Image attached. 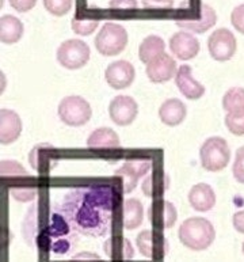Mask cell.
<instances>
[{"label":"cell","instance_id":"cell-1","mask_svg":"<svg viewBox=\"0 0 244 262\" xmlns=\"http://www.w3.org/2000/svg\"><path fill=\"white\" fill-rule=\"evenodd\" d=\"M60 207L79 234L101 238L111 230L114 190L106 185H88L71 189L64 194Z\"/></svg>","mask_w":244,"mask_h":262},{"label":"cell","instance_id":"cell-2","mask_svg":"<svg viewBox=\"0 0 244 262\" xmlns=\"http://www.w3.org/2000/svg\"><path fill=\"white\" fill-rule=\"evenodd\" d=\"M22 235L29 246L57 255L69 254L79 242V232L60 204L45 207L36 203L29 208L22 223Z\"/></svg>","mask_w":244,"mask_h":262},{"label":"cell","instance_id":"cell-3","mask_svg":"<svg viewBox=\"0 0 244 262\" xmlns=\"http://www.w3.org/2000/svg\"><path fill=\"white\" fill-rule=\"evenodd\" d=\"M178 236L183 246L193 251L206 250L216 239V230L205 217L193 216L185 220L178 231Z\"/></svg>","mask_w":244,"mask_h":262},{"label":"cell","instance_id":"cell-4","mask_svg":"<svg viewBox=\"0 0 244 262\" xmlns=\"http://www.w3.org/2000/svg\"><path fill=\"white\" fill-rule=\"evenodd\" d=\"M201 166L210 172L224 170L231 161V148L225 139L212 136L204 141L200 148Z\"/></svg>","mask_w":244,"mask_h":262},{"label":"cell","instance_id":"cell-5","mask_svg":"<svg viewBox=\"0 0 244 262\" xmlns=\"http://www.w3.org/2000/svg\"><path fill=\"white\" fill-rule=\"evenodd\" d=\"M129 35L122 25L106 22L95 37V48L102 56L111 57L125 51Z\"/></svg>","mask_w":244,"mask_h":262},{"label":"cell","instance_id":"cell-6","mask_svg":"<svg viewBox=\"0 0 244 262\" xmlns=\"http://www.w3.org/2000/svg\"><path fill=\"white\" fill-rule=\"evenodd\" d=\"M57 114L68 126H82L91 120L92 109L83 97L69 95L60 101Z\"/></svg>","mask_w":244,"mask_h":262},{"label":"cell","instance_id":"cell-7","mask_svg":"<svg viewBox=\"0 0 244 262\" xmlns=\"http://www.w3.org/2000/svg\"><path fill=\"white\" fill-rule=\"evenodd\" d=\"M91 49L82 39H67L57 48V61L67 70H80L88 63Z\"/></svg>","mask_w":244,"mask_h":262},{"label":"cell","instance_id":"cell-8","mask_svg":"<svg viewBox=\"0 0 244 262\" xmlns=\"http://www.w3.org/2000/svg\"><path fill=\"white\" fill-rule=\"evenodd\" d=\"M138 251L144 257L156 261H162L168 254L169 246L168 241L165 239L162 230L154 228V230H144L137 235L136 238Z\"/></svg>","mask_w":244,"mask_h":262},{"label":"cell","instance_id":"cell-9","mask_svg":"<svg viewBox=\"0 0 244 262\" xmlns=\"http://www.w3.org/2000/svg\"><path fill=\"white\" fill-rule=\"evenodd\" d=\"M208 49L212 59L216 61H228L236 53V37L229 29H217L209 35Z\"/></svg>","mask_w":244,"mask_h":262},{"label":"cell","instance_id":"cell-10","mask_svg":"<svg viewBox=\"0 0 244 262\" xmlns=\"http://www.w3.org/2000/svg\"><path fill=\"white\" fill-rule=\"evenodd\" d=\"M151 166V159H128L124 162L121 167L114 172L115 177H119L122 180L124 193L133 192L137 186L138 180L150 171Z\"/></svg>","mask_w":244,"mask_h":262},{"label":"cell","instance_id":"cell-11","mask_svg":"<svg viewBox=\"0 0 244 262\" xmlns=\"http://www.w3.org/2000/svg\"><path fill=\"white\" fill-rule=\"evenodd\" d=\"M178 212L177 208L171 201L164 199H156L151 204L148 209V220H150L152 228L158 230H167L174 227L177 223Z\"/></svg>","mask_w":244,"mask_h":262},{"label":"cell","instance_id":"cell-12","mask_svg":"<svg viewBox=\"0 0 244 262\" xmlns=\"http://www.w3.org/2000/svg\"><path fill=\"white\" fill-rule=\"evenodd\" d=\"M111 121L119 126L130 125L138 114V103L129 95H118L109 105Z\"/></svg>","mask_w":244,"mask_h":262},{"label":"cell","instance_id":"cell-13","mask_svg":"<svg viewBox=\"0 0 244 262\" xmlns=\"http://www.w3.org/2000/svg\"><path fill=\"white\" fill-rule=\"evenodd\" d=\"M136 71L133 64L126 60H117L109 64L105 71V79L107 84L114 90H124L134 82Z\"/></svg>","mask_w":244,"mask_h":262},{"label":"cell","instance_id":"cell-14","mask_svg":"<svg viewBox=\"0 0 244 262\" xmlns=\"http://www.w3.org/2000/svg\"><path fill=\"white\" fill-rule=\"evenodd\" d=\"M169 49L177 59L191 60L200 53V41L193 33L181 30L169 38Z\"/></svg>","mask_w":244,"mask_h":262},{"label":"cell","instance_id":"cell-15","mask_svg":"<svg viewBox=\"0 0 244 262\" xmlns=\"http://www.w3.org/2000/svg\"><path fill=\"white\" fill-rule=\"evenodd\" d=\"M177 71V61L164 52L147 64L145 74L152 83H164L171 78H175Z\"/></svg>","mask_w":244,"mask_h":262},{"label":"cell","instance_id":"cell-16","mask_svg":"<svg viewBox=\"0 0 244 262\" xmlns=\"http://www.w3.org/2000/svg\"><path fill=\"white\" fill-rule=\"evenodd\" d=\"M22 133V120L19 114L11 109L0 110V141L2 144H12Z\"/></svg>","mask_w":244,"mask_h":262},{"label":"cell","instance_id":"cell-17","mask_svg":"<svg viewBox=\"0 0 244 262\" xmlns=\"http://www.w3.org/2000/svg\"><path fill=\"white\" fill-rule=\"evenodd\" d=\"M175 84L182 95L187 99L196 101L205 94V87L193 78V72L189 66H181L175 75Z\"/></svg>","mask_w":244,"mask_h":262},{"label":"cell","instance_id":"cell-18","mask_svg":"<svg viewBox=\"0 0 244 262\" xmlns=\"http://www.w3.org/2000/svg\"><path fill=\"white\" fill-rule=\"evenodd\" d=\"M169 185H171L169 176L160 167L154 168L148 174V177L142 182L141 189L142 193L147 197H151V199H163L165 192L169 189Z\"/></svg>","mask_w":244,"mask_h":262},{"label":"cell","instance_id":"cell-19","mask_svg":"<svg viewBox=\"0 0 244 262\" xmlns=\"http://www.w3.org/2000/svg\"><path fill=\"white\" fill-rule=\"evenodd\" d=\"M187 116V107L181 99L169 98L159 107V118L163 124L168 126H177L185 121Z\"/></svg>","mask_w":244,"mask_h":262},{"label":"cell","instance_id":"cell-20","mask_svg":"<svg viewBox=\"0 0 244 262\" xmlns=\"http://www.w3.org/2000/svg\"><path fill=\"white\" fill-rule=\"evenodd\" d=\"M189 203L198 212L210 211L216 204V193L208 184H197L190 189Z\"/></svg>","mask_w":244,"mask_h":262},{"label":"cell","instance_id":"cell-21","mask_svg":"<svg viewBox=\"0 0 244 262\" xmlns=\"http://www.w3.org/2000/svg\"><path fill=\"white\" fill-rule=\"evenodd\" d=\"M217 22V14L214 8L210 7L209 4H202L201 6V18L197 20H178L177 26H179L183 30H187L190 33L196 34H204L212 29Z\"/></svg>","mask_w":244,"mask_h":262},{"label":"cell","instance_id":"cell-22","mask_svg":"<svg viewBox=\"0 0 244 262\" xmlns=\"http://www.w3.org/2000/svg\"><path fill=\"white\" fill-rule=\"evenodd\" d=\"M87 147L90 149H101V148H119L121 141L118 135L111 129V128H98L91 133L87 139Z\"/></svg>","mask_w":244,"mask_h":262},{"label":"cell","instance_id":"cell-23","mask_svg":"<svg viewBox=\"0 0 244 262\" xmlns=\"http://www.w3.org/2000/svg\"><path fill=\"white\" fill-rule=\"evenodd\" d=\"M144 219V207L137 199H128L122 207V224L125 230L133 231L141 226Z\"/></svg>","mask_w":244,"mask_h":262},{"label":"cell","instance_id":"cell-24","mask_svg":"<svg viewBox=\"0 0 244 262\" xmlns=\"http://www.w3.org/2000/svg\"><path fill=\"white\" fill-rule=\"evenodd\" d=\"M25 33L22 20L14 15H3L0 19V39L2 42L12 45L18 42Z\"/></svg>","mask_w":244,"mask_h":262},{"label":"cell","instance_id":"cell-25","mask_svg":"<svg viewBox=\"0 0 244 262\" xmlns=\"http://www.w3.org/2000/svg\"><path fill=\"white\" fill-rule=\"evenodd\" d=\"M103 249L110 259H130L134 255L133 246L129 239L126 238L107 239Z\"/></svg>","mask_w":244,"mask_h":262},{"label":"cell","instance_id":"cell-26","mask_svg":"<svg viewBox=\"0 0 244 262\" xmlns=\"http://www.w3.org/2000/svg\"><path fill=\"white\" fill-rule=\"evenodd\" d=\"M165 49V43L159 35H148L142 39L138 48V56L142 63H151L158 56L163 55Z\"/></svg>","mask_w":244,"mask_h":262},{"label":"cell","instance_id":"cell-27","mask_svg":"<svg viewBox=\"0 0 244 262\" xmlns=\"http://www.w3.org/2000/svg\"><path fill=\"white\" fill-rule=\"evenodd\" d=\"M223 107L227 112H236L244 109V89L243 87H232L223 97Z\"/></svg>","mask_w":244,"mask_h":262},{"label":"cell","instance_id":"cell-28","mask_svg":"<svg viewBox=\"0 0 244 262\" xmlns=\"http://www.w3.org/2000/svg\"><path fill=\"white\" fill-rule=\"evenodd\" d=\"M225 126L236 136H244V109L229 112L225 116Z\"/></svg>","mask_w":244,"mask_h":262},{"label":"cell","instance_id":"cell-29","mask_svg":"<svg viewBox=\"0 0 244 262\" xmlns=\"http://www.w3.org/2000/svg\"><path fill=\"white\" fill-rule=\"evenodd\" d=\"M74 0H43V7L55 16L67 15L71 11Z\"/></svg>","mask_w":244,"mask_h":262},{"label":"cell","instance_id":"cell-30","mask_svg":"<svg viewBox=\"0 0 244 262\" xmlns=\"http://www.w3.org/2000/svg\"><path fill=\"white\" fill-rule=\"evenodd\" d=\"M99 26L98 19H72V30L79 35H91Z\"/></svg>","mask_w":244,"mask_h":262},{"label":"cell","instance_id":"cell-31","mask_svg":"<svg viewBox=\"0 0 244 262\" xmlns=\"http://www.w3.org/2000/svg\"><path fill=\"white\" fill-rule=\"evenodd\" d=\"M0 171H2V177H28V171L26 168L15 161H2V166H0Z\"/></svg>","mask_w":244,"mask_h":262},{"label":"cell","instance_id":"cell-32","mask_svg":"<svg viewBox=\"0 0 244 262\" xmlns=\"http://www.w3.org/2000/svg\"><path fill=\"white\" fill-rule=\"evenodd\" d=\"M10 194L14 200L19 201V203H29L37 197V189L36 188H11L10 189Z\"/></svg>","mask_w":244,"mask_h":262},{"label":"cell","instance_id":"cell-33","mask_svg":"<svg viewBox=\"0 0 244 262\" xmlns=\"http://www.w3.org/2000/svg\"><path fill=\"white\" fill-rule=\"evenodd\" d=\"M233 178L244 185V145L236 151V157L232 166Z\"/></svg>","mask_w":244,"mask_h":262},{"label":"cell","instance_id":"cell-34","mask_svg":"<svg viewBox=\"0 0 244 262\" xmlns=\"http://www.w3.org/2000/svg\"><path fill=\"white\" fill-rule=\"evenodd\" d=\"M231 24L237 33L244 34V3L233 8L231 14Z\"/></svg>","mask_w":244,"mask_h":262},{"label":"cell","instance_id":"cell-35","mask_svg":"<svg viewBox=\"0 0 244 262\" xmlns=\"http://www.w3.org/2000/svg\"><path fill=\"white\" fill-rule=\"evenodd\" d=\"M8 3L15 11L28 12L36 7L37 0H8Z\"/></svg>","mask_w":244,"mask_h":262},{"label":"cell","instance_id":"cell-36","mask_svg":"<svg viewBox=\"0 0 244 262\" xmlns=\"http://www.w3.org/2000/svg\"><path fill=\"white\" fill-rule=\"evenodd\" d=\"M144 8H171L174 6V0H141Z\"/></svg>","mask_w":244,"mask_h":262},{"label":"cell","instance_id":"cell-37","mask_svg":"<svg viewBox=\"0 0 244 262\" xmlns=\"http://www.w3.org/2000/svg\"><path fill=\"white\" fill-rule=\"evenodd\" d=\"M109 6L114 10H133L137 7V0H110Z\"/></svg>","mask_w":244,"mask_h":262},{"label":"cell","instance_id":"cell-38","mask_svg":"<svg viewBox=\"0 0 244 262\" xmlns=\"http://www.w3.org/2000/svg\"><path fill=\"white\" fill-rule=\"evenodd\" d=\"M232 224L233 228L240 232V234H244V209L236 212L232 217Z\"/></svg>","mask_w":244,"mask_h":262},{"label":"cell","instance_id":"cell-39","mask_svg":"<svg viewBox=\"0 0 244 262\" xmlns=\"http://www.w3.org/2000/svg\"><path fill=\"white\" fill-rule=\"evenodd\" d=\"M82 257H92V258H99V255L96 254H92V255H88V254H78L75 258H82Z\"/></svg>","mask_w":244,"mask_h":262},{"label":"cell","instance_id":"cell-40","mask_svg":"<svg viewBox=\"0 0 244 262\" xmlns=\"http://www.w3.org/2000/svg\"><path fill=\"white\" fill-rule=\"evenodd\" d=\"M241 251H243V254H244V242H243V245H241Z\"/></svg>","mask_w":244,"mask_h":262}]
</instances>
